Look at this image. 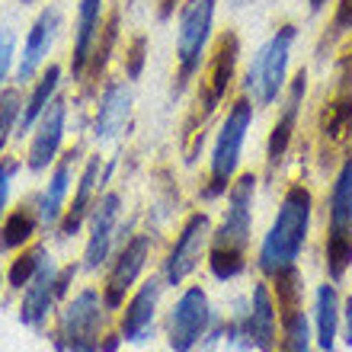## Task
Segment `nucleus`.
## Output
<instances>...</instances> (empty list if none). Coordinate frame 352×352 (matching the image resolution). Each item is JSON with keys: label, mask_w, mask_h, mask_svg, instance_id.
Returning a JSON list of instances; mask_svg holds the SVG:
<instances>
[{"label": "nucleus", "mask_w": 352, "mask_h": 352, "mask_svg": "<svg viewBox=\"0 0 352 352\" xmlns=\"http://www.w3.org/2000/svg\"><path fill=\"white\" fill-rule=\"evenodd\" d=\"M237 65H241V36L234 29H221L212 38V48L205 55V65L195 77V93H192V106L183 119V160L195 164L199 151H202L208 129H212L214 116L221 112V106L228 102L234 84H237Z\"/></svg>", "instance_id": "f257e3e1"}, {"label": "nucleus", "mask_w": 352, "mask_h": 352, "mask_svg": "<svg viewBox=\"0 0 352 352\" xmlns=\"http://www.w3.org/2000/svg\"><path fill=\"white\" fill-rule=\"evenodd\" d=\"M256 173H237V179L228 189V208H224L221 224L212 231L208 243V269L214 278H237L247 269V250H250L253 234V202H256Z\"/></svg>", "instance_id": "f03ea898"}, {"label": "nucleus", "mask_w": 352, "mask_h": 352, "mask_svg": "<svg viewBox=\"0 0 352 352\" xmlns=\"http://www.w3.org/2000/svg\"><path fill=\"white\" fill-rule=\"evenodd\" d=\"M311 212H314L311 189L305 183H288L276 218H272L266 237H263L260 256H256V266H260L263 276H272L278 269L298 263L307 243V231H311Z\"/></svg>", "instance_id": "7ed1b4c3"}, {"label": "nucleus", "mask_w": 352, "mask_h": 352, "mask_svg": "<svg viewBox=\"0 0 352 352\" xmlns=\"http://www.w3.org/2000/svg\"><path fill=\"white\" fill-rule=\"evenodd\" d=\"M253 116H256V106L247 93H237L224 112L221 125H218V135H214L212 144V157H208V176H205L202 186V199H221L228 195L231 183L237 179V170H241V157H243V144H247V135L253 129Z\"/></svg>", "instance_id": "20e7f679"}, {"label": "nucleus", "mask_w": 352, "mask_h": 352, "mask_svg": "<svg viewBox=\"0 0 352 352\" xmlns=\"http://www.w3.org/2000/svg\"><path fill=\"white\" fill-rule=\"evenodd\" d=\"M214 13H218V0H183L176 10L173 96H183L202 71L214 38Z\"/></svg>", "instance_id": "39448f33"}, {"label": "nucleus", "mask_w": 352, "mask_h": 352, "mask_svg": "<svg viewBox=\"0 0 352 352\" xmlns=\"http://www.w3.org/2000/svg\"><path fill=\"white\" fill-rule=\"evenodd\" d=\"M298 38L295 23H282L276 32L256 48L247 74H243V93L253 100V106L269 109L276 106L282 90L288 84V61H292V45Z\"/></svg>", "instance_id": "423d86ee"}, {"label": "nucleus", "mask_w": 352, "mask_h": 352, "mask_svg": "<svg viewBox=\"0 0 352 352\" xmlns=\"http://www.w3.org/2000/svg\"><path fill=\"white\" fill-rule=\"evenodd\" d=\"M324 260L330 278H343L352 266V157L336 170L330 195H327V243Z\"/></svg>", "instance_id": "0eeeda50"}, {"label": "nucleus", "mask_w": 352, "mask_h": 352, "mask_svg": "<svg viewBox=\"0 0 352 352\" xmlns=\"http://www.w3.org/2000/svg\"><path fill=\"white\" fill-rule=\"evenodd\" d=\"M102 324H106L102 292H96V288L77 292L71 301H65L61 314H58V352H100Z\"/></svg>", "instance_id": "6e6552de"}, {"label": "nucleus", "mask_w": 352, "mask_h": 352, "mask_svg": "<svg viewBox=\"0 0 352 352\" xmlns=\"http://www.w3.org/2000/svg\"><path fill=\"white\" fill-rule=\"evenodd\" d=\"M305 96H307V67H298L295 77L285 84L282 96H278V112L276 122L269 129L266 138V176H276L278 167L285 164L288 151L295 144L298 135V122H301V109H305Z\"/></svg>", "instance_id": "1a4fd4ad"}, {"label": "nucleus", "mask_w": 352, "mask_h": 352, "mask_svg": "<svg viewBox=\"0 0 352 352\" xmlns=\"http://www.w3.org/2000/svg\"><path fill=\"white\" fill-rule=\"evenodd\" d=\"M212 231H214L212 214L202 212V208L186 218L179 234H176V241L170 243L167 256H164V282L167 285H183L186 278L202 266V260L208 256Z\"/></svg>", "instance_id": "9d476101"}, {"label": "nucleus", "mask_w": 352, "mask_h": 352, "mask_svg": "<svg viewBox=\"0 0 352 352\" xmlns=\"http://www.w3.org/2000/svg\"><path fill=\"white\" fill-rule=\"evenodd\" d=\"M317 164L327 170L340 157V151L352 144V87L333 84L330 96L317 109Z\"/></svg>", "instance_id": "9b49d317"}, {"label": "nucleus", "mask_w": 352, "mask_h": 352, "mask_svg": "<svg viewBox=\"0 0 352 352\" xmlns=\"http://www.w3.org/2000/svg\"><path fill=\"white\" fill-rule=\"evenodd\" d=\"M65 135H67V96L58 93L48 102V109L38 116V122L29 131V148H26V167L32 173H42L61 157L65 151Z\"/></svg>", "instance_id": "f8f14e48"}, {"label": "nucleus", "mask_w": 352, "mask_h": 352, "mask_svg": "<svg viewBox=\"0 0 352 352\" xmlns=\"http://www.w3.org/2000/svg\"><path fill=\"white\" fill-rule=\"evenodd\" d=\"M151 234H135L122 243V250L116 253V260L109 266V276H106V285H102V301H106V311H122L125 305V295H129L138 276L144 272V263L151 256Z\"/></svg>", "instance_id": "ddd939ff"}, {"label": "nucleus", "mask_w": 352, "mask_h": 352, "mask_svg": "<svg viewBox=\"0 0 352 352\" xmlns=\"http://www.w3.org/2000/svg\"><path fill=\"white\" fill-rule=\"evenodd\" d=\"M212 320V307H208V295L202 285H189L183 295L176 298L173 311H170V349L173 352H192L195 343L205 336Z\"/></svg>", "instance_id": "4468645a"}, {"label": "nucleus", "mask_w": 352, "mask_h": 352, "mask_svg": "<svg viewBox=\"0 0 352 352\" xmlns=\"http://www.w3.org/2000/svg\"><path fill=\"white\" fill-rule=\"evenodd\" d=\"M109 173H112V164H106L100 154L87 157L84 170H80V176H77V183H74V195L67 199V208L61 214V221H58V234L61 237H74L84 228L96 199L102 195V183L109 179Z\"/></svg>", "instance_id": "2eb2a0df"}, {"label": "nucleus", "mask_w": 352, "mask_h": 352, "mask_svg": "<svg viewBox=\"0 0 352 352\" xmlns=\"http://www.w3.org/2000/svg\"><path fill=\"white\" fill-rule=\"evenodd\" d=\"M80 154H84V148L74 144V148L61 151V157L52 164L45 189H42L36 199V212H38L42 228H58V221H61V214H65V208H67V199H71V186L77 183Z\"/></svg>", "instance_id": "dca6fc26"}, {"label": "nucleus", "mask_w": 352, "mask_h": 352, "mask_svg": "<svg viewBox=\"0 0 352 352\" xmlns=\"http://www.w3.org/2000/svg\"><path fill=\"white\" fill-rule=\"evenodd\" d=\"M58 29H61L58 7L38 10V16L32 19V26L26 29V38H23V55L16 61V84H32L38 71L48 65V55H52Z\"/></svg>", "instance_id": "f3484780"}, {"label": "nucleus", "mask_w": 352, "mask_h": 352, "mask_svg": "<svg viewBox=\"0 0 352 352\" xmlns=\"http://www.w3.org/2000/svg\"><path fill=\"white\" fill-rule=\"evenodd\" d=\"M119 212H122V195L119 192H102L96 199L90 212V237H87L84 247V269L87 272H96V269L106 266L112 250V241H116V228H119Z\"/></svg>", "instance_id": "a211bd4d"}, {"label": "nucleus", "mask_w": 352, "mask_h": 352, "mask_svg": "<svg viewBox=\"0 0 352 352\" xmlns=\"http://www.w3.org/2000/svg\"><path fill=\"white\" fill-rule=\"evenodd\" d=\"M243 346L256 352H272L278 346V311H276V298L269 282H256L250 295V307L247 317L241 324Z\"/></svg>", "instance_id": "6ab92c4d"}, {"label": "nucleus", "mask_w": 352, "mask_h": 352, "mask_svg": "<svg viewBox=\"0 0 352 352\" xmlns=\"http://www.w3.org/2000/svg\"><path fill=\"white\" fill-rule=\"evenodd\" d=\"M160 292H164V276H151L148 282H141L138 292L122 305L119 333L125 343H144V340L154 333V317H157Z\"/></svg>", "instance_id": "aec40b11"}, {"label": "nucleus", "mask_w": 352, "mask_h": 352, "mask_svg": "<svg viewBox=\"0 0 352 352\" xmlns=\"http://www.w3.org/2000/svg\"><path fill=\"white\" fill-rule=\"evenodd\" d=\"M131 80H109L102 87L100 100H96V112H93V138L100 141H116L122 131L129 129L131 119Z\"/></svg>", "instance_id": "412c9836"}, {"label": "nucleus", "mask_w": 352, "mask_h": 352, "mask_svg": "<svg viewBox=\"0 0 352 352\" xmlns=\"http://www.w3.org/2000/svg\"><path fill=\"white\" fill-rule=\"evenodd\" d=\"M106 0H77V16H74V36H71V80L80 84L90 61V52L96 45L100 26L106 19Z\"/></svg>", "instance_id": "4be33fe9"}, {"label": "nucleus", "mask_w": 352, "mask_h": 352, "mask_svg": "<svg viewBox=\"0 0 352 352\" xmlns=\"http://www.w3.org/2000/svg\"><path fill=\"white\" fill-rule=\"evenodd\" d=\"M55 301H58V266L52 263V256H45V263L38 266V272L32 276V282L23 288L19 320H23L26 327H45Z\"/></svg>", "instance_id": "5701e85b"}, {"label": "nucleus", "mask_w": 352, "mask_h": 352, "mask_svg": "<svg viewBox=\"0 0 352 352\" xmlns=\"http://www.w3.org/2000/svg\"><path fill=\"white\" fill-rule=\"evenodd\" d=\"M119 38H122V7L112 3V7L106 10V19H102L96 45H93L90 61H87L84 80H80V87H84L87 93L100 90V84L106 80V67H109L112 55H116V48H119Z\"/></svg>", "instance_id": "b1692460"}, {"label": "nucleus", "mask_w": 352, "mask_h": 352, "mask_svg": "<svg viewBox=\"0 0 352 352\" xmlns=\"http://www.w3.org/2000/svg\"><path fill=\"white\" fill-rule=\"evenodd\" d=\"M61 84H65V71H61V65H55V61H52V65H45L36 74V80H32V87H29V93H26V102H23L19 125H16L19 138L32 131V125L38 122V116L48 109V102L61 93Z\"/></svg>", "instance_id": "393cba45"}, {"label": "nucleus", "mask_w": 352, "mask_h": 352, "mask_svg": "<svg viewBox=\"0 0 352 352\" xmlns=\"http://www.w3.org/2000/svg\"><path fill=\"white\" fill-rule=\"evenodd\" d=\"M38 212H36V202L32 205H16L10 208L3 218H0V253H16L23 247L36 241L38 234Z\"/></svg>", "instance_id": "a878e982"}, {"label": "nucleus", "mask_w": 352, "mask_h": 352, "mask_svg": "<svg viewBox=\"0 0 352 352\" xmlns=\"http://www.w3.org/2000/svg\"><path fill=\"white\" fill-rule=\"evenodd\" d=\"M340 295H336V285L324 282L317 288V298H314V324H317V333H314V343L320 352H333L336 346V336H340Z\"/></svg>", "instance_id": "bb28decb"}, {"label": "nucleus", "mask_w": 352, "mask_h": 352, "mask_svg": "<svg viewBox=\"0 0 352 352\" xmlns=\"http://www.w3.org/2000/svg\"><path fill=\"white\" fill-rule=\"evenodd\" d=\"M23 84H7L0 87V154L7 151L10 138L16 135V125H19V116H23Z\"/></svg>", "instance_id": "cd10ccee"}, {"label": "nucleus", "mask_w": 352, "mask_h": 352, "mask_svg": "<svg viewBox=\"0 0 352 352\" xmlns=\"http://www.w3.org/2000/svg\"><path fill=\"white\" fill-rule=\"evenodd\" d=\"M45 247L42 243H29V247H23V250H16V260L10 263L7 269V285L10 288H16V292H23V288L32 282V276L38 272V266L45 263Z\"/></svg>", "instance_id": "c85d7f7f"}, {"label": "nucleus", "mask_w": 352, "mask_h": 352, "mask_svg": "<svg viewBox=\"0 0 352 352\" xmlns=\"http://www.w3.org/2000/svg\"><path fill=\"white\" fill-rule=\"evenodd\" d=\"M311 343H314V336H311V324H307L305 311H298L295 317L278 324V352H311Z\"/></svg>", "instance_id": "c756f323"}, {"label": "nucleus", "mask_w": 352, "mask_h": 352, "mask_svg": "<svg viewBox=\"0 0 352 352\" xmlns=\"http://www.w3.org/2000/svg\"><path fill=\"white\" fill-rule=\"evenodd\" d=\"M352 32V0H336L333 3V16H330V23H327L324 36H320V52H327V48H336L340 42H343L346 36Z\"/></svg>", "instance_id": "7c9ffc66"}, {"label": "nucleus", "mask_w": 352, "mask_h": 352, "mask_svg": "<svg viewBox=\"0 0 352 352\" xmlns=\"http://www.w3.org/2000/svg\"><path fill=\"white\" fill-rule=\"evenodd\" d=\"M144 65H148V36H144V32H135V36L125 42V55H122L125 80H138V77L144 74Z\"/></svg>", "instance_id": "2f4dec72"}, {"label": "nucleus", "mask_w": 352, "mask_h": 352, "mask_svg": "<svg viewBox=\"0 0 352 352\" xmlns=\"http://www.w3.org/2000/svg\"><path fill=\"white\" fill-rule=\"evenodd\" d=\"M16 67V32L0 26V87H7V77Z\"/></svg>", "instance_id": "473e14b6"}, {"label": "nucleus", "mask_w": 352, "mask_h": 352, "mask_svg": "<svg viewBox=\"0 0 352 352\" xmlns=\"http://www.w3.org/2000/svg\"><path fill=\"white\" fill-rule=\"evenodd\" d=\"M19 167H23V160H19V157H0V218L7 214L10 183H13V176H16Z\"/></svg>", "instance_id": "72a5a7b5"}, {"label": "nucleus", "mask_w": 352, "mask_h": 352, "mask_svg": "<svg viewBox=\"0 0 352 352\" xmlns=\"http://www.w3.org/2000/svg\"><path fill=\"white\" fill-rule=\"evenodd\" d=\"M340 324H343V336H346V343L352 346V298H346L343 311H340Z\"/></svg>", "instance_id": "f704fd0d"}, {"label": "nucleus", "mask_w": 352, "mask_h": 352, "mask_svg": "<svg viewBox=\"0 0 352 352\" xmlns=\"http://www.w3.org/2000/svg\"><path fill=\"white\" fill-rule=\"evenodd\" d=\"M122 343H125V340H122L119 330H109V333H102V336H100V352H116Z\"/></svg>", "instance_id": "c9c22d12"}, {"label": "nucleus", "mask_w": 352, "mask_h": 352, "mask_svg": "<svg viewBox=\"0 0 352 352\" xmlns=\"http://www.w3.org/2000/svg\"><path fill=\"white\" fill-rule=\"evenodd\" d=\"M179 3H183V0H157V19H164V23L173 19L176 10H179Z\"/></svg>", "instance_id": "e433bc0d"}, {"label": "nucleus", "mask_w": 352, "mask_h": 352, "mask_svg": "<svg viewBox=\"0 0 352 352\" xmlns=\"http://www.w3.org/2000/svg\"><path fill=\"white\" fill-rule=\"evenodd\" d=\"M330 0H307V7H311V13H320V10L327 7Z\"/></svg>", "instance_id": "4c0bfd02"}, {"label": "nucleus", "mask_w": 352, "mask_h": 352, "mask_svg": "<svg viewBox=\"0 0 352 352\" xmlns=\"http://www.w3.org/2000/svg\"><path fill=\"white\" fill-rule=\"evenodd\" d=\"M228 3H231V7H237V10H241V7H250L253 0H228Z\"/></svg>", "instance_id": "58836bf2"}, {"label": "nucleus", "mask_w": 352, "mask_h": 352, "mask_svg": "<svg viewBox=\"0 0 352 352\" xmlns=\"http://www.w3.org/2000/svg\"><path fill=\"white\" fill-rule=\"evenodd\" d=\"M3 282H7V278H3V272H0V288H3Z\"/></svg>", "instance_id": "ea45409f"}, {"label": "nucleus", "mask_w": 352, "mask_h": 352, "mask_svg": "<svg viewBox=\"0 0 352 352\" xmlns=\"http://www.w3.org/2000/svg\"><path fill=\"white\" fill-rule=\"evenodd\" d=\"M19 3H36V0H19Z\"/></svg>", "instance_id": "a19ab883"}]
</instances>
